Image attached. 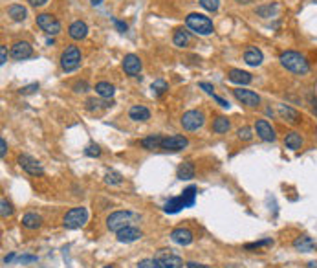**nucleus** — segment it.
I'll return each instance as SVG.
<instances>
[{"instance_id":"1","label":"nucleus","mask_w":317,"mask_h":268,"mask_svg":"<svg viewBox=\"0 0 317 268\" xmlns=\"http://www.w3.org/2000/svg\"><path fill=\"white\" fill-rule=\"evenodd\" d=\"M279 61L283 64L284 68L291 74H297V76H306L308 72H310V63H308V59L303 55V54H299V52H293V50H286L281 54L279 57Z\"/></svg>"},{"instance_id":"2","label":"nucleus","mask_w":317,"mask_h":268,"mask_svg":"<svg viewBox=\"0 0 317 268\" xmlns=\"http://www.w3.org/2000/svg\"><path fill=\"white\" fill-rule=\"evenodd\" d=\"M141 220L138 213L129 212V210H121V212H114L106 217V228L110 232L117 233L119 230H123L127 226H136Z\"/></svg>"},{"instance_id":"3","label":"nucleus","mask_w":317,"mask_h":268,"mask_svg":"<svg viewBox=\"0 0 317 268\" xmlns=\"http://www.w3.org/2000/svg\"><path fill=\"white\" fill-rule=\"evenodd\" d=\"M196 186H189L187 189L182 191V195L178 197L171 198V200H167L165 206H163V212L165 213H178L182 210H185V208H191L194 204V200H196Z\"/></svg>"},{"instance_id":"4","label":"nucleus","mask_w":317,"mask_h":268,"mask_svg":"<svg viewBox=\"0 0 317 268\" xmlns=\"http://www.w3.org/2000/svg\"><path fill=\"white\" fill-rule=\"evenodd\" d=\"M185 24L189 29H193L198 35H211L214 31L213 21L202 13H189L185 17Z\"/></svg>"},{"instance_id":"5","label":"nucleus","mask_w":317,"mask_h":268,"mask_svg":"<svg viewBox=\"0 0 317 268\" xmlns=\"http://www.w3.org/2000/svg\"><path fill=\"white\" fill-rule=\"evenodd\" d=\"M88 220V210L84 206H77L66 212V215L62 217V226L66 230H77V228H83Z\"/></svg>"},{"instance_id":"6","label":"nucleus","mask_w":317,"mask_h":268,"mask_svg":"<svg viewBox=\"0 0 317 268\" xmlns=\"http://www.w3.org/2000/svg\"><path fill=\"white\" fill-rule=\"evenodd\" d=\"M79 64H81V50L74 44L66 46V50L61 54V68L64 72H74L79 68Z\"/></svg>"},{"instance_id":"7","label":"nucleus","mask_w":317,"mask_h":268,"mask_svg":"<svg viewBox=\"0 0 317 268\" xmlns=\"http://www.w3.org/2000/svg\"><path fill=\"white\" fill-rule=\"evenodd\" d=\"M182 127L189 131V133H193V131H198V129L204 127V123H206V116L202 110H187L184 116H182Z\"/></svg>"},{"instance_id":"8","label":"nucleus","mask_w":317,"mask_h":268,"mask_svg":"<svg viewBox=\"0 0 317 268\" xmlns=\"http://www.w3.org/2000/svg\"><path fill=\"white\" fill-rule=\"evenodd\" d=\"M154 259L159 263L161 268H184V261L182 257L176 255L173 250H158Z\"/></svg>"},{"instance_id":"9","label":"nucleus","mask_w":317,"mask_h":268,"mask_svg":"<svg viewBox=\"0 0 317 268\" xmlns=\"http://www.w3.org/2000/svg\"><path fill=\"white\" fill-rule=\"evenodd\" d=\"M37 26H39L44 33H48V35H57V33L61 31V22L57 21L52 13L37 15Z\"/></svg>"},{"instance_id":"10","label":"nucleus","mask_w":317,"mask_h":268,"mask_svg":"<svg viewBox=\"0 0 317 268\" xmlns=\"http://www.w3.org/2000/svg\"><path fill=\"white\" fill-rule=\"evenodd\" d=\"M19 165H21L22 171H26L28 175L31 177H42L44 175V167H42V163L33 158V156L29 155H21L19 156Z\"/></svg>"},{"instance_id":"11","label":"nucleus","mask_w":317,"mask_h":268,"mask_svg":"<svg viewBox=\"0 0 317 268\" xmlns=\"http://www.w3.org/2000/svg\"><path fill=\"white\" fill-rule=\"evenodd\" d=\"M233 96L242 105L249 107V108H255V107L261 105V96L253 90H244V88H235L233 90Z\"/></svg>"},{"instance_id":"12","label":"nucleus","mask_w":317,"mask_h":268,"mask_svg":"<svg viewBox=\"0 0 317 268\" xmlns=\"http://www.w3.org/2000/svg\"><path fill=\"white\" fill-rule=\"evenodd\" d=\"M187 145H189V140H187L185 136H182V134H173V136L163 138V145H161V149H163V151H171V153H178V151H184Z\"/></svg>"},{"instance_id":"13","label":"nucleus","mask_w":317,"mask_h":268,"mask_svg":"<svg viewBox=\"0 0 317 268\" xmlns=\"http://www.w3.org/2000/svg\"><path fill=\"white\" fill-rule=\"evenodd\" d=\"M141 237H143V233H141V230H139L138 226H127V228H123V230H119V232L116 233V239L119 241V242H125V244L136 242V241H139Z\"/></svg>"},{"instance_id":"14","label":"nucleus","mask_w":317,"mask_h":268,"mask_svg":"<svg viewBox=\"0 0 317 268\" xmlns=\"http://www.w3.org/2000/svg\"><path fill=\"white\" fill-rule=\"evenodd\" d=\"M123 70L127 76L131 78H138L139 72H141V59L134 54H127L123 57Z\"/></svg>"},{"instance_id":"15","label":"nucleus","mask_w":317,"mask_h":268,"mask_svg":"<svg viewBox=\"0 0 317 268\" xmlns=\"http://www.w3.org/2000/svg\"><path fill=\"white\" fill-rule=\"evenodd\" d=\"M255 131H257V136H259L262 141H275L277 140L275 129L271 127V123H269V121L257 120L255 121Z\"/></svg>"},{"instance_id":"16","label":"nucleus","mask_w":317,"mask_h":268,"mask_svg":"<svg viewBox=\"0 0 317 268\" xmlns=\"http://www.w3.org/2000/svg\"><path fill=\"white\" fill-rule=\"evenodd\" d=\"M33 55V46L26 41H17V43L11 46V57L17 59V61H24L28 57Z\"/></svg>"},{"instance_id":"17","label":"nucleus","mask_w":317,"mask_h":268,"mask_svg":"<svg viewBox=\"0 0 317 268\" xmlns=\"http://www.w3.org/2000/svg\"><path fill=\"white\" fill-rule=\"evenodd\" d=\"M171 239L180 246H189L194 241V233L189 228H176V230L171 232Z\"/></svg>"},{"instance_id":"18","label":"nucleus","mask_w":317,"mask_h":268,"mask_svg":"<svg viewBox=\"0 0 317 268\" xmlns=\"http://www.w3.org/2000/svg\"><path fill=\"white\" fill-rule=\"evenodd\" d=\"M228 79L231 81V83H235V85H249L251 81H253V76L249 74V72H244L240 70V68H231L228 74Z\"/></svg>"},{"instance_id":"19","label":"nucleus","mask_w":317,"mask_h":268,"mask_svg":"<svg viewBox=\"0 0 317 268\" xmlns=\"http://www.w3.org/2000/svg\"><path fill=\"white\" fill-rule=\"evenodd\" d=\"M68 35H70V39H74V41H81V39H84V37L88 35V26H86V22H83V21L72 22L68 26Z\"/></svg>"},{"instance_id":"20","label":"nucleus","mask_w":317,"mask_h":268,"mask_svg":"<svg viewBox=\"0 0 317 268\" xmlns=\"http://www.w3.org/2000/svg\"><path fill=\"white\" fill-rule=\"evenodd\" d=\"M244 61L249 66H261L262 61H264V55L257 46H248L246 52H244Z\"/></svg>"},{"instance_id":"21","label":"nucleus","mask_w":317,"mask_h":268,"mask_svg":"<svg viewBox=\"0 0 317 268\" xmlns=\"http://www.w3.org/2000/svg\"><path fill=\"white\" fill-rule=\"evenodd\" d=\"M293 248L297 252H303V254H308L312 250H316V241L308 237V235H299L295 241H293Z\"/></svg>"},{"instance_id":"22","label":"nucleus","mask_w":317,"mask_h":268,"mask_svg":"<svg viewBox=\"0 0 317 268\" xmlns=\"http://www.w3.org/2000/svg\"><path fill=\"white\" fill-rule=\"evenodd\" d=\"M277 110H279V116H281L283 120L288 121V123H297V121H301V114L297 112L295 108H291L290 105L281 103V105H277Z\"/></svg>"},{"instance_id":"23","label":"nucleus","mask_w":317,"mask_h":268,"mask_svg":"<svg viewBox=\"0 0 317 268\" xmlns=\"http://www.w3.org/2000/svg\"><path fill=\"white\" fill-rule=\"evenodd\" d=\"M163 138L165 136H161V134H151V136H147L141 140V147L145 151H156V149H161L163 145Z\"/></svg>"},{"instance_id":"24","label":"nucleus","mask_w":317,"mask_h":268,"mask_svg":"<svg viewBox=\"0 0 317 268\" xmlns=\"http://www.w3.org/2000/svg\"><path fill=\"white\" fill-rule=\"evenodd\" d=\"M129 118L132 121H147L151 120V110L143 105H134L131 107V110H129Z\"/></svg>"},{"instance_id":"25","label":"nucleus","mask_w":317,"mask_h":268,"mask_svg":"<svg viewBox=\"0 0 317 268\" xmlns=\"http://www.w3.org/2000/svg\"><path fill=\"white\" fill-rule=\"evenodd\" d=\"M284 145L290 151H299V149L303 147V136L299 133H295V131H291V133H288L284 136Z\"/></svg>"},{"instance_id":"26","label":"nucleus","mask_w":317,"mask_h":268,"mask_svg":"<svg viewBox=\"0 0 317 268\" xmlns=\"http://www.w3.org/2000/svg\"><path fill=\"white\" fill-rule=\"evenodd\" d=\"M7 15H9L15 22H22V21H26V17H28V9L22 6V4H11V6L7 7Z\"/></svg>"},{"instance_id":"27","label":"nucleus","mask_w":317,"mask_h":268,"mask_svg":"<svg viewBox=\"0 0 317 268\" xmlns=\"http://www.w3.org/2000/svg\"><path fill=\"white\" fill-rule=\"evenodd\" d=\"M22 226H24L26 230H37V228H41L42 226L41 215H37V213H33V212L26 213V215L22 217Z\"/></svg>"},{"instance_id":"28","label":"nucleus","mask_w":317,"mask_h":268,"mask_svg":"<svg viewBox=\"0 0 317 268\" xmlns=\"http://www.w3.org/2000/svg\"><path fill=\"white\" fill-rule=\"evenodd\" d=\"M176 177L180 180H191V178H194V163L193 162L180 163L178 169H176Z\"/></svg>"},{"instance_id":"29","label":"nucleus","mask_w":317,"mask_h":268,"mask_svg":"<svg viewBox=\"0 0 317 268\" xmlns=\"http://www.w3.org/2000/svg\"><path fill=\"white\" fill-rule=\"evenodd\" d=\"M86 108H88L90 112H94V110H99V108H110L114 105V101L112 99H96V98H90L86 99Z\"/></svg>"},{"instance_id":"30","label":"nucleus","mask_w":317,"mask_h":268,"mask_svg":"<svg viewBox=\"0 0 317 268\" xmlns=\"http://www.w3.org/2000/svg\"><path fill=\"white\" fill-rule=\"evenodd\" d=\"M96 94L103 99H110L112 96L116 94V88H114V85H110L108 81H99L96 85Z\"/></svg>"},{"instance_id":"31","label":"nucleus","mask_w":317,"mask_h":268,"mask_svg":"<svg viewBox=\"0 0 317 268\" xmlns=\"http://www.w3.org/2000/svg\"><path fill=\"white\" fill-rule=\"evenodd\" d=\"M189 41H191V35H189V31H187V29L178 28L176 31H174V35H173L174 46H178V48H184V46H187V44H189Z\"/></svg>"},{"instance_id":"32","label":"nucleus","mask_w":317,"mask_h":268,"mask_svg":"<svg viewBox=\"0 0 317 268\" xmlns=\"http://www.w3.org/2000/svg\"><path fill=\"white\" fill-rule=\"evenodd\" d=\"M229 127H231V123H229V120L226 116H218L213 121V133L216 134H226L229 131Z\"/></svg>"},{"instance_id":"33","label":"nucleus","mask_w":317,"mask_h":268,"mask_svg":"<svg viewBox=\"0 0 317 268\" xmlns=\"http://www.w3.org/2000/svg\"><path fill=\"white\" fill-rule=\"evenodd\" d=\"M277 4H264V6H259L255 9V13L262 19H269V17H273L277 13Z\"/></svg>"},{"instance_id":"34","label":"nucleus","mask_w":317,"mask_h":268,"mask_svg":"<svg viewBox=\"0 0 317 268\" xmlns=\"http://www.w3.org/2000/svg\"><path fill=\"white\" fill-rule=\"evenodd\" d=\"M151 90L156 98H159V96H163V94H165V90H169V85H167L163 79H156V81L151 85Z\"/></svg>"},{"instance_id":"35","label":"nucleus","mask_w":317,"mask_h":268,"mask_svg":"<svg viewBox=\"0 0 317 268\" xmlns=\"http://www.w3.org/2000/svg\"><path fill=\"white\" fill-rule=\"evenodd\" d=\"M105 182L110 184V186H121V184H123V177H121V173H117V171H106Z\"/></svg>"},{"instance_id":"36","label":"nucleus","mask_w":317,"mask_h":268,"mask_svg":"<svg viewBox=\"0 0 317 268\" xmlns=\"http://www.w3.org/2000/svg\"><path fill=\"white\" fill-rule=\"evenodd\" d=\"M264 246H273V239H262V241H257V242H248L246 244V250H261Z\"/></svg>"},{"instance_id":"37","label":"nucleus","mask_w":317,"mask_h":268,"mask_svg":"<svg viewBox=\"0 0 317 268\" xmlns=\"http://www.w3.org/2000/svg\"><path fill=\"white\" fill-rule=\"evenodd\" d=\"M0 215H2L4 219H7V217L13 215V206H11V202H7L6 198L0 200Z\"/></svg>"},{"instance_id":"38","label":"nucleus","mask_w":317,"mask_h":268,"mask_svg":"<svg viewBox=\"0 0 317 268\" xmlns=\"http://www.w3.org/2000/svg\"><path fill=\"white\" fill-rule=\"evenodd\" d=\"M200 6L206 9V11H218V6H220V0H200Z\"/></svg>"},{"instance_id":"39","label":"nucleus","mask_w":317,"mask_h":268,"mask_svg":"<svg viewBox=\"0 0 317 268\" xmlns=\"http://www.w3.org/2000/svg\"><path fill=\"white\" fill-rule=\"evenodd\" d=\"M237 136H238V140H242V141H249L253 138V131H251V127L244 125V127H240L237 131Z\"/></svg>"},{"instance_id":"40","label":"nucleus","mask_w":317,"mask_h":268,"mask_svg":"<svg viewBox=\"0 0 317 268\" xmlns=\"http://www.w3.org/2000/svg\"><path fill=\"white\" fill-rule=\"evenodd\" d=\"M84 155L96 158V156H101V149H99L97 143H90V145H86V149H84Z\"/></svg>"},{"instance_id":"41","label":"nucleus","mask_w":317,"mask_h":268,"mask_svg":"<svg viewBox=\"0 0 317 268\" xmlns=\"http://www.w3.org/2000/svg\"><path fill=\"white\" fill-rule=\"evenodd\" d=\"M138 268H161L159 267V263L156 259H151V257H147V259H141L138 263Z\"/></svg>"},{"instance_id":"42","label":"nucleus","mask_w":317,"mask_h":268,"mask_svg":"<svg viewBox=\"0 0 317 268\" xmlns=\"http://www.w3.org/2000/svg\"><path fill=\"white\" fill-rule=\"evenodd\" d=\"M112 22H114V26L117 28V31H119V33H125V31H127V28H129V26H127V22L119 21V19H112Z\"/></svg>"},{"instance_id":"43","label":"nucleus","mask_w":317,"mask_h":268,"mask_svg":"<svg viewBox=\"0 0 317 268\" xmlns=\"http://www.w3.org/2000/svg\"><path fill=\"white\" fill-rule=\"evenodd\" d=\"M88 88L90 86H88L86 81H77L76 85H74V92H77V94H79V92H86Z\"/></svg>"},{"instance_id":"44","label":"nucleus","mask_w":317,"mask_h":268,"mask_svg":"<svg viewBox=\"0 0 317 268\" xmlns=\"http://www.w3.org/2000/svg\"><path fill=\"white\" fill-rule=\"evenodd\" d=\"M17 261L21 263V265H29V263H37V257L35 255H21Z\"/></svg>"},{"instance_id":"45","label":"nucleus","mask_w":317,"mask_h":268,"mask_svg":"<svg viewBox=\"0 0 317 268\" xmlns=\"http://www.w3.org/2000/svg\"><path fill=\"white\" fill-rule=\"evenodd\" d=\"M35 90H39V83H33V85H28V86H24V88H21V94H33Z\"/></svg>"},{"instance_id":"46","label":"nucleus","mask_w":317,"mask_h":268,"mask_svg":"<svg viewBox=\"0 0 317 268\" xmlns=\"http://www.w3.org/2000/svg\"><path fill=\"white\" fill-rule=\"evenodd\" d=\"M198 86H200L202 90H206L207 94H209V96H213L214 94V88H213V85H209V83H206V81H202V83H198Z\"/></svg>"},{"instance_id":"47","label":"nucleus","mask_w":317,"mask_h":268,"mask_svg":"<svg viewBox=\"0 0 317 268\" xmlns=\"http://www.w3.org/2000/svg\"><path fill=\"white\" fill-rule=\"evenodd\" d=\"M213 99H214V101H216V103H218L220 107H224V108H229V103H228V101H226L224 98H220V96H216V94H213Z\"/></svg>"},{"instance_id":"48","label":"nucleus","mask_w":317,"mask_h":268,"mask_svg":"<svg viewBox=\"0 0 317 268\" xmlns=\"http://www.w3.org/2000/svg\"><path fill=\"white\" fill-rule=\"evenodd\" d=\"M7 153V143H6V138H0V156L4 158Z\"/></svg>"},{"instance_id":"49","label":"nucleus","mask_w":317,"mask_h":268,"mask_svg":"<svg viewBox=\"0 0 317 268\" xmlns=\"http://www.w3.org/2000/svg\"><path fill=\"white\" fill-rule=\"evenodd\" d=\"M7 61V50L6 46H0V64H6Z\"/></svg>"},{"instance_id":"50","label":"nucleus","mask_w":317,"mask_h":268,"mask_svg":"<svg viewBox=\"0 0 317 268\" xmlns=\"http://www.w3.org/2000/svg\"><path fill=\"white\" fill-rule=\"evenodd\" d=\"M29 2V6H33V7H39V6H44L48 0H28Z\"/></svg>"},{"instance_id":"51","label":"nucleus","mask_w":317,"mask_h":268,"mask_svg":"<svg viewBox=\"0 0 317 268\" xmlns=\"http://www.w3.org/2000/svg\"><path fill=\"white\" fill-rule=\"evenodd\" d=\"M187 268H209V267H206V265H200V263L189 261V263H187Z\"/></svg>"},{"instance_id":"52","label":"nucleus","mask_w":317,"mask_h":268,"mask_svg":"<svg viewBox=\"0 0 317 268\" xmlns=\"http://www.w3.org/2000/svg\"><path fill=\"white\" fill-rule=\"evenodd\" d=\"M15 257H17V255H15V254H9V255H7V257H4V263H6V265H7V263H11V261H13Z\"/></svg>"},{"instance_id":"53","label":"nucleus","mask_w":317,"mask_h":268,"mask_svg":"<svg viewBox=\"0 0 317 268\" xmlns=\"http://www.w3.org/2000/svg\"><path fill=\"white\" fill-rule=\"evenodd\" d=\"M235 2H238V4H242V6H248V4H251L253 0H235Z\"/></svg>"},{"instance_id":"54","label":"nucleus","mask_w":317,"mask_h":268,"mask_svg":"<svg viewBox=\"0 0 317 268\" xmlns=\"http://www.w3.org/2000/svg\"><path fill=\"white\" fill-rule=\"evenodd\" d=\"M312 110L314 114H317V99H312Z\"/></svg>"},{"instance_id":"55","label":"nucleus","mask_w":317,"mask_h":268,"mask_svg":"<svg viewBox=\"0 0 317 268\" xmlns=\"http://www.w3.org/2000/svg\"><path fill=\"white\" fill-rule=\"evenodd\" d=\"M306 267H308V268H317V261H310Z\"/></svg>"},{"instance_id":"56","label":"nucleus","mask_w":317,"mask_h":268,"mask_svg":"<svg viewBox=\"0 0 317 268\" xmlns=\"http://www.w3.org/2000/svg\"><path fill=\"white\" fill-rule=\"evenodd\" d=\"M92 4H94V6H101V4H103V0H92Z\"/></svg>"},{"instance_id":"57","label":"nucleus","mask_w":317,"mask_h":268,"mask_svg":"<svg viewBox=\"0 0 317 268\" xmlns=\"http://www.w3.org/2000/svg\"><path fill=\"white\" fill-rule=\"evenodd\" d=\"M103 268H116V267H112V265H110V267H103Z\"/></svg>"}]
</instances>
